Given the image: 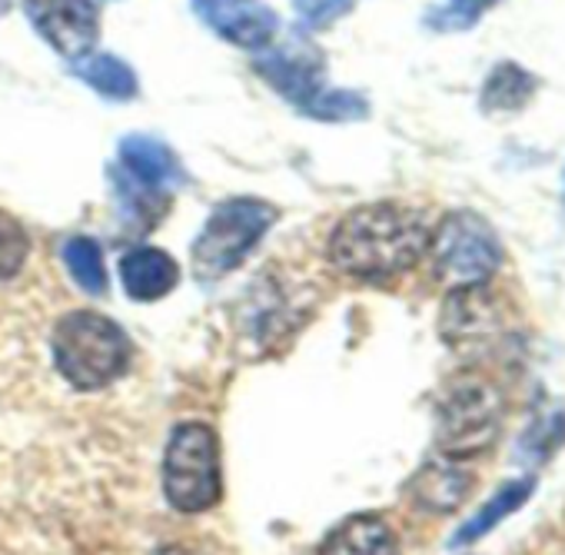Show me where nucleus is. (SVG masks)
I'll return each instance as SVG.
<instances>
[{"mask_svg":"<svg viewBox=\"0 0 565 555\" xmlns=\"http://www.w3.org/2000/svg\"><path fill=\"white\" fill-rule=\"evenodd\" d=\"M134 346L127 333L100 313H67L54 330V363L57 373L84 389H104L130 366Z\"/></svg>","mask_w":565,"mask_h":555,"instance_id":"obj_2","label":"nucleus"},{"mask_svg":"<svg viewBox=\"0 0 565 555\" xmlns=\"http://www.w3.org/2000/svg\"><path fill=\"white\" fill-rule=\"evenodd\" d=\"M472 492V476L452 462H433L413 479V495L429 512H452Z\"/></svg>","mask_w":565,"mask_h":555,"instance_id":"obj_14","label":"nucleus"},{"mask_svg":"<svg viewBox=\"0 0 565 555\" xmlns=\"http://www.w3.org/2000/svg\"><path fill=\"white\" fill-rule=\"evenodd\" d=\"M535 492V479L532 476H525V479H512V482H505L469 522H462V529L456 532V538H452V545H469V542H476V538H482L486 532H492L502 519H509L515 509H522L525 502H529V495Z\"/></svg>","mask_w":565,"mask_h":555,"instance_id":"obj_16","label":"nucleus"},{"mask_svg":"<svg viewBox=\"0 0 565 555\" xmlns=\"http://www.w3.org/2000/svg\"><path fill=\"white\" fill-rule=\"evenodd\" d=\"M320 555H396V532L380 515H353L330 532Z\"/></svg>","mask_w":565,"mask_h":555,"instance_id":"obj_13","label":"nucleus"},{"mask_svg":"<svg viewBox=\"0 0 565 555\" xmlns=\"http://www.w3.org/2000/svg\"><path fill=\"white\" fill-rule=\"evenodd\" d=\"M31 256V236L21 220L0 210V284L21 273Z\"/></svg>","mask_w":565,"mask_h":555,"instance_id":"obj_20","label":"nucleus"},{"mask_svg":"<svg viewBox=\"0 0 565 555\" xmlns=\"http://www.w3.org/2000/svg\"><path fill=\"white\" fill-rule=\"evenodd\" d=\"M157 555H196V552H190V548H180V545H173V548H163V552H157Z\"/></svg>","mask_w":565,"mask_h":555,"instance_id":"obj_23","label":"nucleus"},{"mask_svg":"<svg viewBox=\"0 0 565 555\" xmlns=\"http://www.w3.org/2000/svg\"><path fill=\"white\" fill-rule=\"evenodd\" d=\"M256 71L287 97L290 104H297L303 114L313 117V107L320 104V97L327 94L323 84V61L313 47L307 44H287L276 54H266L256 61Z\"/></svg>","mask_w":565,"mask_h":555,"instance_id":"obj_9","label":"nucleus"},{"mask_svg":"<svg viewBox=\"0 0 565 555\" xmlns=\"http://www.w3.org/2000/svg\"><path fill=\"white\" fill-rule=\"evenodd\" d=\"M294 8L307 28H327L353 8V0H294Z\"/></svg>","mask_w":565,"mask_h":555,"instance_id":"obj_22","label":"nucleus"},{"mask_svg":"<svg viewBox=\"0 0 565 555\" xmlns=\"http://www.w3.org/2000/svg\"><path fill=\"white\" fill-rule=\"evenodd\" d=\"M433 226L406 203H366L330 233V259L353 280L386 284L409 273L429 249Z\"/></svg>","mask_w":565,"mask_h":555,"instance_id":"obj_1","label":"nucleus"},{"mask_svg":"<svg viewBox=\"0 0 565 555\" xmlns=\"http://www.w3.org/2000/svg\"><path fill=\"white\" fill-rule=\"evenodd\" d=\"M502 396L479 373H459L446 383L436 419V442L446 459H469L499 439Z\"/></svg>","mask_w":565,"mask_h":555,"instance_id":"obj_3","label":"nucleus"},{"mask_svg":"<svg viewBox=\"0 0 565 555\" xmlns=\"http://www.w3.org/2000/svg\"><path fill=\"white\" fill-rule=\"evenodd\" d=\"M120 280L130 300L153 303L180 284V266L170 253L157 246H134L120 259Z\"/></svg>","mask_w":565,"mask_h":555,"instance_id":"obj_11","label":"nucleus"},{"mask_svg":"<svg viewBox=\"0 0 565 555\" xmlns=\"http://www.w3.org/2000/svg\"><path fill=\"white\" fill-rule=\"evenodd\" d=\"M492 4H499V0H446L443 8L426 14V24L433 31H469Z\"/></svg>","mask_w":565,"mask_h":555,"instance_id":"obj_21","label":"nucleus"},{"mask_svg":"<svg viewBox=\"0 0 565 555\" xmlns=\"http://www.w3.org/2000/svg\"><path fill=\"white\" fill-rule=\"evenodd\" d=\"M436 280L449 287L489 284L502 263L495 230L476 213H449L429 236V249Z\"/></svg>","mask_w":565,"mask_h":555,"instance_id":"obj_6","label":"nucleus"},{"mask_svg":"<svg viewBox=\"0 0 565 555\" xmlns=\"http://www.w3.org/2000/svg\"><path fill=\"white\" fill-rule=\"evenodd\" d=\"M196 18L243 51H263L279 31V18L249 0H193Z\"/></svg>","mask_w":565,"mask_h":555,"instance_id":"obj_10","label":"nucleus"},{"mask_svg":"<svg viewBox=\"0 0 565 555\" xmlns=\"http://www.w3.org/2000/svg\"><path fill=\"white\" fill-rule=\"evenodd\" d=\"M273 220H276V210L263 200H253V196L223 200L210 213L190 253L200 280H220V276L233 273L256 249V243L273 226Z\"/></svg>","mask_w":565,"mask_h":555,"instance_id":"obj_4","label":"nucleus"},{"mask_svg":"<svg viewBox=\"0 0 565 555\" xmlns=\"http://www.w3.org/2000/svg\"><path fill=\"white\" fill-rule=\"evenodd\" d=\"M24 11L38 34L71 64L84 61L100 38L97 0H24Z\"/></svg>","mask_w":565,"mask_h":555,"instance_id":"obj_7","label":"nucleus"},{"mask_svg":"<svg viewBox=\"0 0 565 555\" xmlns=\"http://www.w3.org/2000/svg\"><path fill=\"white\" fill-rule=\"evenodd\" d=\"M535 90H539V81L529 71H522L512 61H502L499 67L489 71L482 94H479V104L489 114H515V110H525L532 104Z\"/></svg>","mask_w":565,"mask_h":555,"instance_id":"obj_15","label":"nucleus"},{"mask_svg":"<svg viewBox=\"0 0 565 555\" xmlns=\"http://www.w3.org/2000/svg\"><path fill=\"white\" fill-rule=\"evenodd\" d=\"M64 266L67 273L74 276V284L87 293V297H107L110 290V280H107V263H104V253L94 239L87 236H77V239H67L64 249Z\"/></svg>","mask_w":565,"mask_h":555,"instance_id":"obj_18","label":"nucleus"},{"mask_svg":"<svg viewBox=\"0 0 565 555\" xmlns=\"http://www.w3.org/2000/svg\"><path fill=\"white\" fill-rule=\"evenodd\" d=\"M502 333V303L489 290V284H472V287H452L443 313H439V337L459 350H479Z\"/></svg>","mask_w":565,"mask_h":555,"instance_id":"obj_8","label":"nucleus"},{"mask_svg":"<svg viewBox=\"0 0 565 555\" xmlns=\"http://www.w3.org/2000/svg\"><path fill=\"white\" fill-rule=\"evenodd\" d=\"M110 180H114V186H117L114 193H117L120 213H124L127 220L147 216V220H143L147 226H153V223L160 220V190H153V186H147V183H140V180H134L120 163L110 167Z\"/></svg>","mask_w":565,"mask_h":555,"instance_id":"obj_19","label":"nucleus"},{"mask_svg":"<svg viewBox=\"0 0 565 555\" xmlns=\"http://www.w3.org/2000/svg\"><path fill=\"white\" fill-rule=\"evenodd\" d=\"M120 167L134 180H140V183H147V186H153L160 193L180 190L186 183V173H183L177 153L167 143L147 137V134H134V137H127L120 143Z\"/></svg>","mask_w":565,"mask_h":555,"instance_id":"obj_12","label":"nucleus"},{"mask_svg":"<svg viewBox=\"0 0 565 555\" xmlns=\"http://www.w3.org/2000/svg\"><path fill=\"white\" fill-rule=\"evenodd\" d=\"M74 74L94 87L97 94L110 97V100H130L137 97V74L130 71V64H124L114 54H87L84 61L74 64Z\"/></svg>","mask_w":565,"mask_h":555,"instance_id":"obj_17","label":"nucleus"},{"mask_svg":"<svg viewBox=\"0 0 565 555\" xmlns=\"http://www.w3.org/2000/svg\"><path fill=\"white\" fill-rule=\"evenodd\" d=\"M163 492L180 512H206L220 499V442L206 423H180L163 456Z\"/></svg>","mask_w":565,"mask_h":555,"instance_id":"obj_5","label":"nucleus"}]
</instances>
